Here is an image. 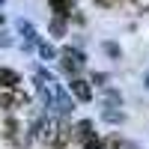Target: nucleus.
I'll return each mask as SVG.
<instances>
[{
    "mask_svg": "<svg viewBox=\"0 0 149 149\" xmlns=\"http://www.w3.org/2000/svg\"><path fill=\"white\" fill-rule=\"evenodd\" d=\"M74 140H78L84 149H102V137L93 131V122L90 119H81L74 125Z\"/></svg>",
    "mask_w": 149,
    "mask_h": 149,
    "instance_id": "obj_1",
    "label": "nucleus"
},
{
    "mask_svg": "<svg viewBox=\"0 0 149 149\" xmlns=\"http://www.w3.org/2000/svg\"><path fill=\"white\" fill-rule=\"evenodd\" d=\"M86 63V57L78 51V48H66V51H60V66H63L66 74H72V78H78L81 69Z\"/></svg>",
    "mask_w": 149,
    "mask_h": 149,
    "instance_id": "obj_2",
    "label": "nucleus"
},
{
    "mask_svg": "<svg viewBox=\"0 0 149 149\" xmlns=\"http://www.w3.org/2000/svg\"><path fill=\"white\" fill-rule=\"evenodd\" d=\"M27 104V93L21 86H0V107L3 110H18Z\"/></svg>",
    "mask_w": 149,
    "mask_h": 149,
    "instance_id": "obj_3",
    "label": "nucleus"
},
{
    "mask_svg": "<svg viewBox=\"0 0 149 149\" xmlns=\"http://www.w3.org/2000/svg\"><path fill=\"white\" fill-rule=\"evenodd\" d=\"M74 9V0H51V12L54 18H69Z\"/></svg>",
    "mask_w": 149,
    "mask_h": 149,
    "instance_id": "obj_4",
    "label": "nucleus"
},
{
    "mask_svg": "<svg viewBox=\"0 0 149 149\" xmlns=\"http://www.w3.org/2000/svg\"><path fill=\"white\" fill-rule=\"evenodd\" d=\"M72 93L81 98V102H90L93 98V90H90V84L81 81V78H72Z\"/></svg>",
    "mask_w": 149,
    "mask_h": 149,
    "instance_id": "obj_5",
    "label": "nucleus"
},
{
    "mask_svg": "<svg viewBox=\"0 0 149 149\" xmlns=\"http://www.w3.org/2000/svg\"><path fill=\"white\" fill-rule=\"evenodd\" d=\"M21 84V78L15 72H9V69H0V86H18Z\"/></svg>",
    "mask_w": 149,
    "mask_h": 149,
    "instance_id": "obj_6",
    "label": "nucleus"
},
{
    "mask_svg": "<svg viewBox=\"0 0 149 149\" xmlns=\"http://www.w3.org/2000/svg\"><path fill=\"white\" fill-rule=\"evenodd\" d=\"M102 149H125V140H122L119 134H107L102 140Z\"/></svg>",
    "mask_w": 149,
    "mask_h": 149,
    "instance_id": "obj_7",
    "label": "nucleus"
},
{
    "mask_svg": "<svg viewBox=\"0 0 149 149\" xmlns=\"http://www.w3.org/2000/svg\"><path fill=\"white\" fill-rule=\"evenodd\" d=\"M66 33V18H51V36H63Z\"/></svg>",
    "mask_w": 149,
    "mask_h": 149,
    "instance_id": "obj_8",
    "label": "nucleus"
},
{
    "mask_svg": "<svg viewBox=\"0 0 149 149\" xmlns=\"http://www.w3.org/2000/svg\"><path fill=\"white\" fill-rule=\"evenodd\" d=\"M104 119H107V122H122V119H125V113H122V110H113V107H110V110H104Z\"/></svg>",
    "mask_w": 149,
    "mask_h": 149,
    "instance_id": "obj_9",
    "label": "nucleus"
},
{
    "mask_svg": "<svg viewBox=\"0 0 149 149\" xmlns=\"http://www.w3.org/2000/svg\"><path fill=\"white\" fill-rule=\"evenodd\" d=\"M119 3V0H95V6H102V9H113Z\"/></svg>",
    "mask_w": 149,
    "mask_h": 149,
    "instance_id": "obj_10",
    "label": "nucleus"
},
{
    "mask_svg": "<svg viewBox=\"0 0 149 149\" xmlns=\"http://www.w3.org/2000/svg\"><path fill=\"white\" fill-rule=\"evenodd\" d=\"M104 51H107V54H110V57H119V48H116V45H113V42H107V45H104Z\"/></svg>",
    "mask_w": 149,
    "mask_h": 149,
    "instance_id": "obj_11",
    "label": "nucleus"
},
{
    "mask_svg": "<svg viewBox=\"0 0 149 149\" xmlns=\"http://www.w3.org/2000/svg\"><path fill=\"white\" fill-rule=\"evenodd\" d=\"M131 3H134V9H140V12L149 9V0H131Z\"/></svg>",
    "mask_w": 149,
    "mask_h": 149,
    "instance_id": "obj_12",
    "label": "nucleus"
},
{
    "mask_svg": "<svg viewBox=\"0 0 149 149\" xmlns=\"http://www.w3.org/2000/svg\"><path fill=\"white\" fill-rule=\"evenodd\" d=\"M104 81H107V74H102V72H98V74H93V84H98V86H104Z\"/></svg>",
    "mask_w": 149,
    "mask_h": 149,
    "instance_id": "obj_13",
    "label": "nucleus"
},
{
    "mask_svg": "<svg viewBox=\"0 0 149 149\" xmlns=\"http://www.w3.org/2000/svg\"><path fill=\"white\" fill-rule=\"evenodd\" d=\"M125 149H137V146H134V143H128V140H125Z\"/></svg>",
    "mask_w": 149,
    "mask_h": 149,
    "instance_id": "obj_14",
    "label": "nucleus"
},
{
    "mask_svg": "<svg viewBox=\"0 0 149 149\" xmlns=\"http://www.w3.org/2000/svg\"><path fill=\"white\" fill-rule=\"evenodd\" d=\"M146 90H149V72H146Z\"/></svg>",
    "mask_w": 149,
    "mask_h": 149,
    "instance_id": "obj_15",
    "label": "nucleus"
}]
</instances>
